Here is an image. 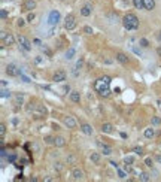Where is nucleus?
<instances>
[{
    "instance_id": "1",
    "label": "nucleus",
    "mask_w": 161,
    "mask_h": 182,
    "mask_svg": "<svg viewBox=\"0 0 161 182\" xmlns=\"http://www.w3.org/2000/svg\"><path fill=\"white\" fill-rule=\"evenodd\" d=\"M122 24L125 30H136L139 27V18L134 14H127L122 18Z\"/></svg>"
},
{
    "instance_id": "2",
    "label": "nucleus",
    "mask_w": 161,
    "mask_h": 182,
    "mask_svg": "<svg viewBox=\"0 0 161 182\" xmlns=\"http://www.w3.org/2000/svg\"><path fill=\"white\" fill-rule=\"evenodd\" d=\"M109 84H111V78H109V76H103V78H100V79L96 81L94 88H96V91L100 94L102 91H105V90L109 88Z\"/></svg>"
},
{
    "instance_id": "3",
    "label": "nucleus",
    "mask_w": 161,
    "mask_h": 182,
    "mask_svg": "<svg viewBox=\"0 0 161 182\" xmlns=\"http://www.w3.org/2000/svg\"><path fill=\"white\" fill-rule=\"evenodd\" d=\"M75 27H76V17H75L73 14H70V15H67L66 20H64V29H66V30H73Z\"/></svg>"
},
{
    "instance_id": "4",
    "label": "nucleus",
    "mask_w": 161,
    "mask_h": 182,
    "mask_svg": "<svg viewBox=\"0 0 161 182\" xmlns=\"http://www.w3.org/2000/svg\"><path fill=\"white\" fill-rule=\"evenodd\" d=\"M48 21H49V26L55 27V26L58 24V21H60V12H57V11H51V12H49V18H48Z\"/></svg>"
},
{
    "instance_id": "5",
    "label": "nucleus",
    "mask_w": 161,
    "mask_h": 182,
    "mask_svg": "<svg viewBox=\"0 0 161 182\" xmlns=\"http://www.w3.org/2000/svg\"><path fill=\"white\" fill-rule=\"evenodd\" d=\"M17 41H18V44H20L21 46H23V48H24L26 51H30V49H32V45H30V41H29V39H27L26 36L20 35V36L17 38Z\"/></svg>"
},
{
    "instance_id": "6",
    "label": "nucleus",
    "mask_w": 161,
    "mask_h": 182,
    "mask_svg": "<svg viewBox=\"0 0 161 182\" xmlns=\"http://www.w3.org/2000/svg\"><path fill=\"white\" fill-rule=\"evenodd\" d=\"M97 145H99V148L102 149V152H103V155H111L114 151H112V148L108 145V143H105V142H102V140H97Z\"/></svg>"
},
{
    "instance_id": "7",
    "label": "nucleus",
    "mask_w": 161,
    "mask_h": 182,
    "mask_svg": "<svg viewBox=\"0 0 161 182\" xmlns=\"http://www.w3.org/2000/svg\"><path fill=\"white\" fill-rule=\"evenodd\" d=\"M5 70H6V73H8V76H18L21 72L17 69V66L15 64H8L6 67H5Z\"/></svg>"
},
{
    "instance_id": "8",
    "label": "nucleus",
    "mask_w": 161,
    "mask_h": 182,
    "mask_svg": "<svg viewBox=\"0 0 161 182\" xmlns=\"http://www.w3.org/2000/svg\"><path fill=\"white\" fill-rule=\"evenodd\" d=\"M52 79H54L55 82H63V81H66V72H64V70H57V72L54 73Z\"/></svg>"
},
{
    "instance_id": "9",
    "label": "nucleus",
    "mask_w": 161,
    "mask_h": 182,
    "mask_svg": "<svg viewBox=\"0 0 161 182\" xmlns=\"http://www.w3.org/2000/svg\"><path fill=\"white\" fill-rule=\"evenodd\" d=\"M72 178H73L75 181H79V179L84 178V172H82L80 169H78V167H73V169H72Z\"/></svg>"
},
{
    "instance_id": "10",
    "label": "nucleus",
    "mask_w": 161,
    "mask_h": 182,
    "mask_svg": "<svg viewBox=\"0 0 161 182\" xmlns=\"http://www.w3.org/2000/svg\"><path fill=\"white\" fill-rule=\"evenodd\" d=\"M64 124H66L67 129H75L76 127V120L73 117H66L64 118Z\"/></svg>"
},
{
    "instance_id": "11",
    "label": "nucleus",
    "mask_w": 161,
    "mask_h": 182,
    "mask_svg": "<svg viewBox=\"0 0 161 182\" xmlns=\"http://www.w3.org/2000/svg\"><path fill=\"white\" fill-rule=\"evenodd\" d=\"M91 12H93V6H91L90 3L85 5V6H82V9H80V15H82V17H90Z\"/></svg>"
},
{
    "instance_id": "12",
    "label": "nucleus",
    "mask_w": 161,
    "mask_h": 182,
    "mask_svg": "<svg viewBox=\"0 0 161 182\" xmlns=\"http://www.w3.org/2000/svg\"><path fill=\"white\" fill-rule=\"evenodd\" d=\"M35 8H36V2H35V0H26L24 5H23V9H24V11H32V9H35Z\"/></svg>"
},
{
    "instance_id": "13",
    "label": "nucleus",
    "mask_w": 161,
    "mask_h": 182,
    "mask_svg": "<svg viewBox=\"0 0 161 182\" xmlns=\"http://www.w3.org/2000/svg\"><path fill=\"white\" fill-rule=\"evenodd\" d=\"M115 58H117V60L120 61L121 64H127V63H128V57H127L125 54H122V52H117Z\"/></svg>"
},
{
    "instance_id": "14",
    "label": "nucleus",
    "mask_w": 161,
    "mask_h": 182,
    "mask_svg": "<svg viewBox=\"0 0 161 182\" xmlns=\"http://www.w3.org/2000/svg\"><path fill=\"white\" fill-rule=\"evenodd\" d=\"M80 130H82L84 135H88V136L93 135V127H91L90 124H82V126H80Z\"/></svg>"
},
{
    "instance_id": "15",
    "label": "nucleus",
    "mask_w": 161,
    "mask_h": 182,
    "mask_svg": "<svg viewBox=\"0 0 161 182\" xmlns=\"http://www.w3.org/2000/svg\"><path fill=\"white\" fill-rule=\"evenodd\" d=\"M3 44H5V45H8V46L14 45V44H15V38H14L11 33H8V35H6V38L3 39Z\"/></svg>"
},
{
    "instance_id": "16",
    "label": "nucleus",
    "mask_w": 161,
    "mask_h": 182,
    "mask_svg": "<svg viewBox=\"0 0 161 182\" xmlns=\"http://www.w3.org/2000/svg\"><path fill=\"white\" fill-rule=\"evenodd\" d=\"M114 132V126L112 124H109V123H106V124H103L102 126V133H112Z\"/></svg>"
},
{
    "instance_id": "17",
    "label": "nucleus",
    "mask_w": 161,
    "mask_h": 182,
    "mask_svg": "<svg viewBox=\"0 0 161 182\" xmlns=\"http://www.w3.org/2000/svg\"><path fill=\"white\" fill-rule=\"evenodd\" d=\"M143 5L146 11H152L155 8V0H143Z\"/></svg>"
},
{
    "instance_id": "18",
    "label": "nucleus",
    "mask_w": 161,
    "mask_h": 182,
    "mask_svg": "<svg viewBox=\"0 0 161 182\" xmlns=\"http://www.w3.org/2000/svg\"><path fill=\"white\" fill-rule=\"evenodd\" d=\"M57 148H63V146H66V139L64 137H61V136H58V137H55V143H54Z\"/></svg>"
},
{
    "instance_id": "19",
    "label": "nucleus",
    "mask_w": 161,
    "mask_h": 182,
    "mask_svg": "<svg viewBox=\"0 0 161 182\" xmlns=\"http://www.w3.org/2000/svg\"><path fill=\"white\" fill-rule=\"evenodd\" d=\"M70 100H72L73 103H79V100H80L79 91H72V93H70Z\"/></svg>"
},
{
    "instance_id": "20",
    "label": "nucleus",
    "mask_w": 161,
    "mask_h": 182,
    "mask_svg": "<svg viewBox=\"0 0 161 182\" xmlns=\"http://www.w3.org/2000/svg\"><path fill=\"white\" fill-rule=\"evenodd\" d=\"M90 158H91V161H93L94 164H99V163H100V160H102V157H100V154H99V152H91Z\"/></svg>"
},
{
    "instance_id": "21",
    "label": "nucleus",
    "mask_w": 161,
    "mask_h": 182,
    "mask_svg": "<svg viewBox=\"0 0 161 182\" xmlns=\"http://www.w3.org/2000/svg\"><path fill=\"white\" fill-rule=\"evenodd\" d=\"M154 136H155V130H154L152 127L145 129V137H146V139H152Z\"/></svg>"
},
{
    "instance_id": "22",
    "label": "nucleus",
    "mask_w": 161,
    "mask_h": 182,
    "mask_svg": "<svg viewBox=\"0 0 161 182\" xmlns=\"http://www.w3.org/2000/svg\"><path fill=\"white\" fill-rule=\"evenodd\" d=\"M75 54H76L75 48H69V49L66 51V60H72V58L75 57Z\"/></svg>"
},
{
    "instance_id": "23",
    "label": "nucleus",
    "mask_w": 161,
    "mask_h": 182,
    "mask_svg": "<svg viewBox=\"0 0 161 182\" xmlns=\"http://www.w3.org/2000/svg\"><path fill=\"white\" fill-rule=\"evenodd\" d=\"M139 181H142V182H149V181H151V176H149L146 172H143V173H140V176H139Z\"/></svg>"
},
{
    "instance_id": "24",
    "label": "nucleus",
    "mask_w": 161,
    "mask_h": 182,
    "mask_svg": "<svg viewBox=\"0 0 161 182\" xmlns=\"http://www.w3.org/2000/svg\"><path fill=\"white\" fill-rule=\"evenodd\" d=\"M133 5L136 9H145V5H143V0H133Z\"/></svg>"
},
{
    "instance_id": "25",
    "label": "nucleus",
    "mask_w": 161,
    "mask_h": 182,
    "mask_svg": "<svg viewBox=\"0 0 161 182\" xmlns=\"http://www.w3.org/2000/svg\"><path fill=\"white\" fill-rule=\"evenodd\" d=\"M124 163H125V164H128V166H131V164L134 163V158H133L131 155H128V157H125V158H124Z\"/></svg>"
},
{
    "instance_id": "26",
    "label": "nucleus",
    "mask_w": 161,
    "mask_h": 182,
    "mask_svg": "<svg viewBox=\"0 0 161 182\" xmlns=\"http://www.w3.org/2000/svg\"><path fill=\"white\" fill-rule=\"evenodd\" d=\"M145 164H146V167H151L152 169L154 167V160L148 157V158H145Z\"/></svg>"
},
{
    "instance_id": "27",
    "label": "nucleus",
    "mask_w": 161,
    "mask_h": 182,
    "mask_svg": "<svg viewBox=\"0 0 161 182\" xmlns=\"http://www.w3.org/2000/svg\"><path fill=\"white\" fill-rule=\"evenodd\" d=\"M151 123H152V126H160V124H161V118H160V117H154V118L151 120Z\"/></svg>"
},
{
    "instance_id": "28",
    "label": "nucleus",
    "mask_w": 161,
    "mask_h": 182,
    "mask_svg": "<svg viewBox=\"0 0 161 182\" xmlns=\"http://www.w3.org/2000/svg\"><path fill=\"white\" fill-rule=\"evenodd\" d=\"M133 152L137 154V155H142L143 154V148L142 146H136V148H133Z\"/></svg>"
},
{
    "instance_id": "29",
    "label": "nucleus",
    "mask_w": 161,
    "mask_h": 182,
    "mask_svg": "<svg viewBox=\"0 0 161 182\" xmlns=\"http://www.w3.org/2000/svg\"><path fill=\"white\" fill-rule=\"evenodd\" d=\"M45 143H48V145H54V143H55V139L51 137V136L45 137Z\"/></svg>"
},
{
    "instance_id": "30",
    "label": "nucleus",
    "mask_w": 161,
    "mask_h": 182,
    "mask_svg": "<svg viewBox=\"0 0 161 182\" xmlns=\"http://www.w3.org/2000/svg\"><path fill=\"white\" fill-rule=\"evenodd\" d=\"M67 163L75 164V163H76V157H75V155H69V157H67Z\"/></svg>"
},
{
    "instance_id": "31",
    "label": "nucleus",
    "mask_w": 161,
    "mask_h": 182,
    "mask_svg": "<svg viewBox=\"0 0 161 182\" xmlns=\"http://www.w3.org/2000/svg\"><path fill=\"white\" fill-rule=\"evenodd\" d=\"M6 135V126L5 124H0V136L3 137Z\"/></svg>"
},
{
    "instance_id": "32",
    "label": "nucleus",
    "mask_w": 161,
    "mask_h": 182,
    "mask_svg": "<svg viewBox=\"0 0 161 182\" xmlns=\"http://www.w3.org/2000/svg\"><path fill=\"white\" fill-rule=\"evenodd\" d=\"M100 96H102V97H105V99H106V97H109V96H111V90L108 88V90L102 91V93H100Z\"/></svg>"
},
{
    "instance_id": "33",
    "label": "nucleus",
    "mask_w": 161,
    "mask_h": 182,
    "mask_svg": "<svg viewBox=\"0 0 161 182\" xmlns=\"http://www.w3.org/2000/svg\"><path fill=\"white\" fill-rule=\"evenodd\" d=\"M140 45L143 46V48H148V46H149V42H148V39H145V38H143V39H140Z\"/></svg>"
},
{
    "instance_id": "34",
    "label": "nucleus",
    "mask_w": 161,
    "mask_h": 182,
    "mask_svg": "<svg viewBox=\"0 0 161 182\" xmlns=\"http://www.w3.org/2000/svg\"><path fill=\"white\" fill-rule=\"evenodd\" d=\"M24 24H26V21H24L23 18H18V20H17V26H18V27H24Z\"/></svg>"
},
{
    "instance_id": "35",
    "label": "nucleus",
    "mask_w": 161,
    "mask_h": 182,
    "mask_svg": "<svg viewBox=\"0 0 161 182\" xmlns=\"http://www.w3.org/2000/svg\"><path fill=\"white\" fill-rule=\"evenodd\" d=\"M84 33H87V35H91V33H93V29H91L90 26H87V27H84Z\"/></svg>"
},
{
    "instance_id": "36",
    "label": "nucleus",
    "mask_w": 161,
    "mask_h": 182,
    "mask_svg": "<svg viewBox=\"0 0 161 182\" xmlns=\"http://www.w3.org/2000/svg\"><path fill=\"white\" fill-rule=\"evenodd\" d=\"M54 167H55L58 172H61V170H63V164H61V163H55V164H54Z\"/></svg>"
},
{
    "instance_id": "37",
    "label": "nucleus",
    "mask_w": 161,
    "mask_h": 182,
    "mask_svg": "<svg viewBox=\"0 0 161 182\" xmlns=\"http://www.w3.org/2000/svg\"><path fill=\"white\" fill-rule=\"evenodd\" d=\"M33 20H35V14H33V12H30V14H29V17H27V21H29V23H32Z\"/></svg>"
},
{
    "instance_id": "38",
    "label": "nucleus",
    "mask_w": 161,
    "mask_h": 182,
    "mask_svg": "<svg viewBox=\"0 0 161 182\" xmlns=\"http://www.w3.org/2000/svg\"><path fill=\"white\" fill-rule=\"evenodd\" d=\"M8 18V12L5 9H2V20H6Z\"/></svg>"
},
{
    "instance_id": "39",
    "label": "nucleus",
    "mask_w": 161,
    "mask_h": 182,
    "mask_svg": "<svg viewBox=\"0 0 161 182\" xmlns=\"http://www.w3.org/2000/svg\"><path fill=\"white\" fill-rule=\"evenodd\" d=\"M118 176H120L121 179H124V178H125V173H124L121 169H118Z\"/></svg>"
},
{
    "instance_id": "40",
    "label": "nucleus",
    "mask_w": 161,
    "mask_h": 182,
    "mask_svg": "<svg viewBox=\"0 0 161 182\" xmlns=\"http://www.w3.org/2000/svg\"><path fill=\"white\" fill-rule=\"evenodd\" d=\"M11 94H9V91H6V90H2V97H9Z\"/></svg>"
},
{
    "instance_id": "41",
    "label": "nucleus",
    "mask_w": 161,
    "mask_h": 182,
    "mask_svg": "<svg viewBox=\"0 0 161 182\" xmlns=\"http://www.w3.org/2000/svg\"><path fill=\"white\" fill-rule=\"evenodd\" d=\"M43 51H45V54H46L48 57H51V55H52V54H51V51H49L48 48H43Z\"/></svg>"
},
{
    "instance_id": "42",
    "label": "nucleus",
    "mask_w": 161,
    "mask_h": 182,
    "mask_svg": "<svg viewBox=\"0 0 161 182\" xmlns=\"http://www.w3.org/2000/svg\"><path fill=\"white\" fill-rule=\"evenodd\" d=\"M109 164H111V166H112V167H115V169H117V167H118V166H117V163H115V161H111V163H109Z\"/></svg>"
},
{
    "instance_id": "43",
    "label": "nucleus",
    "mask_w": 161,
    "mask_h": 182,
    "mask_svg": "<svg viewBox=\"0 0 161 182\" xmlns=\"http://www.w3.org/2000/svg\"><path fill=\"white\" fill-rule=\"evenodd\" d=\"M157 54H158V57H161V46L157 48Z\"/></svg>"
},
{
    "instance_id": "44",
    "label": "nucleus",
    "mask_w": 161,
    "mask_h": 182,
    "mask_svg": "<svg viewBox=\"0 0 161 182\" xmlns=\"http://www.w3.org/2000/svg\"><path fill=\"white\" fill-rule=\"evenodd\" d=\"M157 39H158V42H161V32H158V35H157Z\"/></svg>"
},
{
    "instance_id": "45",
    "label": "nucleus",
    "mask_w": 161,
    "mask_h": 182,
    "mask_svg": "<svg viewBox=\"0 0 161 182\" xmlns=\"http://www.w3.org/2000/svg\"><path fill=\"white\" fill-rule=\"evenodd\" d=\"M155 158H157V161H158V163H161V155H157Z\"/></svg>"
},
{
    "instance_id": "46",
    "label": "nucleus",
    "mask_w": 161,
    "mask_h": 182,
    "mask_svg": "<svg viewBox=\"0 0 161 182\" xmlns=\"http://www.w3.org/2000/svg\"><path fill=\"white\" fill-rule=\"evenodd\" d=\"M160 146H161V142H160Z\"/></svg>"
},
{
    "instance_id": "47",
    "label": "nucleus",
    "mask_w": 161,
    "mask_h": 182,
    "mask_svg": "<svg viewBox=\"0 0 161 182\" xmlns=\"http://www.w3.org/2000/svg\"><path fill=\"white\" fill-rule=\"evenodd\" d=\"M60 2H61V0H60Z\"/></svg>"
}]
</instances>
